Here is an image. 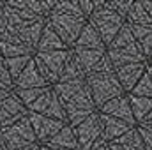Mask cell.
<instances>
[{"mask_svg": "<svg viewBox=\"0 0 152 150\" xmlns=\"http://www.w3.org/2000/svg\"><path fill=\"white\" fill-rule=\"evenodd\" d=\"M85 83L92 94V101L96 104V108L99 110L103 104H106L108 101H112L118 95H124V90L117 79L115 73L108 74H87L85 76Z\"/></svg>", "mask_w": 152, "mask_h": 150, "instance_id": "obj_1", "label": "cell"}, {"mask_svg": "<svg viewBox=\"0 0 152 150\" xmlns=\"http://www.w3.org/2000/svg\"><path fill=\"white\" fill-rule=\"evenodd\" d=\"M73 50H64V51H50V53H34V64L37 67L39 74L42 79L53 87L62 74Z\"/></svg>", "mask_w": 152, "mask_h": 150, "instance_id": "obj_2", "label": "cell"}, {"mask_svg": "<svg viewBox=\"0 0 152 150\" xmlns=\"http://www.w3.org/2000/svg\"><path fill=\"white\" fill-rule=\"evenodd\" d=\"M46 23L53 28V32L62 39V42L67 48H73L78 36H80V32H81V28H83V25L87 23V20L51 11L46 16Z\"/></svg>", "mask_w": 152, "mask_h": 150, "instance_id": "obj_3", "label": "cell"}, {"mask_svg": "<svg viewBox=\"0 0 152 150\" xmlns=\"http://www.w3.org/2000/svg\"><path fill=\"white\" fill-rule=\"evenodd\" d=\"M34 143H37V141H36L34 131H32L30 122H28L27 117L20 118L18 122H14L9 127L0 129V145H2V150H20L23 147L34 145Z\"/></svg>", "mask_w": 152, "mask_h": 150, "instance_id": "obj_4", "label": "cell"}, {"mask_svg": "<svg viewBox=\"0 0 152 150\" xmlns=\"http://www.w3.org/2000/svg\"><path fill=\"white\" fill-rule=\"evenodd\" d=\"M87 21L96 28V32L99 34V37H101L103 44L106 48L110 46V42L113 41V37L118 34V30L122 28V25L126 23L117 12L108 11V9H97V11H94L88 16Z\"/></svg>", "mask_w": 152, "mask_h": 150, "instance_id": "obj_5", "label": "cell"}, {"mask_svg": "<svg viewBox=\"0 0 152 150\" xmlns=\"http://www.w3.org/2000/svg\"><path fill=\"white\" fill-rule=\"evenodd\" d=\"M64 110H66V117H67V124L71 127L81 124L85 118H88L92 113L97 111L87 83L76 95H73L67 103H64Z\"/></svg>", "mask_w": 152, "mask_h": 150, "instance_id": "obj_6", "label": "cell"}, {"mask_svg": "<svg viewBox=\"0 0 152 150\" xmlns=\"http://www.w3.org/2000/svg\"><path fill=\"white\" fill-rule=\"evenodd\" d=\"M73 133H75L78 150H90L96 145V141L101 138V133H103V125H101V120H99V113L97 111L92 113L81 124L75 125L73 127Z\"/></svg>", "mask_w": 152, "mask_h": 150, "instance_id": "obj_7", "label": "cell"}, {"mask_svg": "<svg viewBox=\"0 0 152 150\" xmlns=\"http://www.w3.org/2000/svg\"><path fill=\"white\" fill-rule=\"evenodd\" d=\"M27 118L30 122V127L34 131V136H36L37 145H42L48 140H51L66 125L60 120H53V118H48V117L39 115V113H27Z\"/></svg>", "mask_w": 152, "mask_h": 150, "instance_id": "obj_8", "label": "cell"}, {"mask_svg": "<svg viewBox=\"0 0 152 150\" xmlns=\"http://www.w3.org/2000/svg\"><path fill=\"white\" fill-rule=\"evenodd\" d=\"M106 57L110 58L113 69H120L124 66H129V64H142V62H149L147 57L142 53L140 46L136 42L126 46V48H120V50H106Z\"/></svg>", "mask_w": 152, "mask_h": 150, "instance_id": "obj_9", "label": "cell"}, {"mask_svg": "<svg viewBox=\"0 0 152 150\" xmlns=\"http://www.w3.org/2000/svg\"><path fill=\"white\" fill-rule=\"evenodd\" d=\"M97 111L103 113V115H108V117H113L117 120H122L129 127H136V122L133 118V111H131V106H129V95L127 94L118 95L112 101H108Z\"/></svg>", "mask_w": 152, "mask_h": 150, "instance_id": "obj_10", "label": "cell"}, {"mask_svg": "<svg viewBox=\"0 0 152 150\" xmlns=\"http://www.w3.org/2000/svg\"><path fill=\"white\" fill-rule=\"evenodd\" d=\"M27 113L28 111L20 103V99L14 95V92H11L5 99L0 101V129L12 125L20 118L27 117Z\"/></svg>", "mask_w": 152, "mask_h": 150, "instance_id": "obj_11", "label": "cell"}, {"mask_svg": "<svg viewBox=\"0 0 152 150\" xmlns=\"http://www.w3.org/2000/svg\"><path fill=\"white\" fill-rule=\"evenodd\" d=\"M12 90H27V88H50V85L42 79V76L39 74L37 67L34 64V57L28 62V66L21 71V74L18 76L12 83Z\"/></svg>", "mask_w": 152, "mask_h": 150, "instance_id": "obj_12", "label": "cell"}, {"mask_svg": "<svg viewBox=\"0 0 152 150\" xmlns=\"http://www.w3.org/2000/svg\"><path fill=\"white\" fill-rule=\"evenodd\" d=\"M149 62H142V64H129V66H124L120 69H115V76L124 90V94H129L134 85L140 81V78L145 73V67H147Z\"/></svg>", "mask_w": 152, "mask_h": 150, "instance_id": "obj_13", "label": "cell"}, {"mask_svg": "<svg viewBox=\"0 0 152 150\" xmlns=\"http://www.w3.org/2000/svg\"><path fill=\"white\" fill-rule=\"evenodd\" d=\"M99 120H101V125H103L101 140H103L104 143H112L117 138H120L126 131L131 129V127H129L127 124H124L122 120H117L113 117H108V115H103V113H99Z\"/></svg>", "mask_w": 152, "mask_h": 150, "instance_id": "obj_14", "label": "cell"}, {"mask_svg": "<svg viewBox=\"0 0 152 150\" xmlns=\"http://www.w3.org/2000/svg\"><path fill=\"white\" fill-rule=\"evenodd\" d=\"M0 55L4 58H14V57L34 55V51H30L27 46H23L14 34L5 32V34L0 36Z\"/></svg>", "mask_w": 152, "mask_h": 150, "instance_id": "obj_15", "label": "cell"}, {"mask_svg": "<svg viewBox=\"0 0 152 150\" xmlns=\"http://www.w3.org/2000/svg\"><path fill=\"white\" fill-rule=\"evenodd\" d=\"M71 50H73V58H75L76 66L81 69V73L85 76L90 73V69L106 53L103 50H87V48H71Z\"/></svg>", "mask_w": 152, "mask_h": 150, "instance_id": "obj_16", "label": "cell"}, {"mask_svg": "<svg viewBox=\"0 0 152 150\" xmlns=\"http://www.w3.org/2000/svg\"><path fill=\"white\" fill-rule=\"evenodd\" d=\"M64 50H71L67 48L62 39L58 37L53 28L46 23L44 28H42V34L39 37V42H37V48H36V53H50V51H64Z\"/></svg>", "mask_w": 152, "mask_h": 150, "instance_id": "obj_17", "label": "cell"}, {"mask_svg": "<svg viewBox=\"0 0 152 150\" xmlns=\"http://www.w3.org/2000/svg\"><path fill=\"white\" fill-rule=\"evenodd\" d=\"M42 147L48 149H57V150H78L76 145V138L73 133V127L69 124H66L51 140H48L46 143H42Z\"/></svg>", "mask_w": 152, "mask_h": 150, "instance_id": "obj_18", "label": "cell"}, {"mask_svg": "<svg viewBox=\"0 0 152 150\" xmlns=\"http://www.w3.org/2000/svg\"><path fill=\"white\" fill-rule=\"evenodd\" d=\"M44 25H46V20H41V21H36V23H30V25H27L25 28L18 30L14 36L20 39V42H21L23 46H27L30 51L36 53V48H37L39 37H41V34H42ZM9 34H11V32H9Z\"/></svg>", "mask_w": 152, "mask_h": 150, "instance_id": "obj_19", "label": "cell"}, {"mask_svg": "<svg viewBox=\"0 0 152 150\" xmlns=\"http://www.w3.org/2000/svg\"><path fill=\"white\" fill-rule=\"evenodd\" d=\"M73 48H87V50H103V51H106V46L103 44L99 34L96 32V28L88 21L83 25V28H81V32H80Z\"/></svg>", "mask_w": 152, "mask_h": 150, "instance_id": "obj_20", "label": "cell"}, {"mask_svg": "<svg viewBox=\"0 0 152 150\" xmlns=\"http://www.w3.org/2000/svg\"><path fill=\"white\" fill-rule=\"evenodd\" d=\"M85 87V78L83 79H73V81H58L51 87V90L55 92V95L60 99V103H67L73 95H76L81 88Z\"/></svg>", "mask_w": 152, "mask_h": 150, "instance_id": "obj_21", "label": "cell"}, {"mask_svg": "<svg viewBox=\"0 0 152 150\" xmlns=\"http://www.w3.org/2000/svg\"><path fill=\"white\" fill-rule=\"evenodd\" d=\"M129 106H131V111H133V118L138 124L143 122V118L151 113L152 110V99L149 97H134V95H129Z\"/></svg>", "mask_w": 152, "mask_h": 150, "instance_id": "obj_22", "label": "cell"}, {"mask_svg": "<svg viewBox=\"0 0 152 150\" xmlns=\"http://www.w3.org/2000/svg\"><path fill=\"white\" fill-rule=\"evenodd\" d=\"M113 143L120 145L124 150H145V147H143V143H142V138H140L136 127H131L129 131H126L120 138L115 140Z\"/></svg>", "mask_w": 152, "mask_h": 150, "instance_id": "obj_23", "label": "cell"}, {"mask_svg": "<svg viewBox=\"0 0 152 150\" xmlns=\"http://www.w3.org/2000/svg\"><path fill=\"white\" fill-rule=\"evenodd\" d=\"M48 118H53V120H60L64 124H67V117H66V110H64V104L60 103V99L55 95V92L51 90V95H50V103L46 106V110L41 113Z\"/></svg>", "mask_w": 152, "mask_h": 150, "instance_id": "obj_24", "label": "cell"}, {"mask_svg": "<svg viewBox=\"0 0 152 150\" xmlns=\"http://www.w3.org/2000/svg\"><path fill=\"white\" fill-rule=\"evenodd\" d=\"M32 57H34V55L14 57V58H4V66H5V69H7L9 76H11L12 83H14V79H16L18 76L21 74V71H23V69L28 66V62L32 60Z\"/></svg>", "mask_w": 152, "mask_h": 150, "instance_id": "obj_25", "label": "cell"}, {"mask_svg": "<svg viewBox=\"0 0 152 150\" xmlns=\"http://www.w3.org/2000/svg\"><path fill=\"white\" fill-rule=\"evenodd\" d=\"M126 23L127 25H152V21L149 20L147 12L142 7V2H133V7L127 12Z\"/></svg>", "mask_w": 152, "mask_h": 150, "instance_id": "obj_26", "label": "cell"}, {"mask_svg": "<svg viewBox=\"0 0 152 150\" xmlns=\"http://www.w3.org/2000/svg\"><path fill=\"white\" fill-rule=\"evenodd\" d=\"M133 42H136V41L133 37V34H131V28H129L127 23H124L122 28L118 30V34L113 37V41L110 42V46L106 50H120V48H126V46H129Z\"/></svg>", "mask_w": 152, "mask_h": 150, "instance_id": "obj_27", "label": "cell"}, {"mask_svg": "<svg viewBox=\"0 0 152 150\" xmlns=\"http://www.w3.org/2000/svg\"><path fill=\"white\" fill-rule=\"evenodd\" d=\"M48 90H51V87L50 88H27V90H12L14 92V95L20 99V103L25 106V110L37 99V97H41L42 94H46Z\"/></svg>", "mask_w": 152, "mask_h": 150, "instance_id": "obj_28", "label": "cell"}, {"mask_svg": "<svg viewBox=\"0 0 152 150\" xmlns=\"http://www.w3.org/2000/svg\"><path fill=\"white\" fill-rule=\"evenodd\" d=\"M55 12H62V14H69V16H78V18H85L81 14V9H80V4L76 0H57L55 2V7H53ZM87 20V18H85Z\"/></svg>", "mask_w": 152, "mask_h": 150, "instance_id": "obj_29", "label": "cell"}, {"mask_svg": "<svg viewBox=\"0 0 152 150\" xmlns=\"http://www.w3.org/2000/svg\"><path fill=\"white\" fill-rule=\"evenodd\" d=\"M83 78H85V74H83L81 69L76 66L75 58H73V51H71V57H69V60H67V64H66L62 74L58 78V81H73V79H83ZM58 81H57V83H58Z\"/></svg>", "mask_w": 152, "mask_h": 150, "instance_id": "obj_30", "label": "cell"}, {"mask_svg": "<svg viewBox=\"0 0 152 150\" xmlns=\"http://www.w3.org/2000/svg\"><path fill=\"white\" fill-rule=\"evenodd\" d=\"M127 95H134V97H149L152 99V81L147 73H143V76L140 78V81L134 85V88L127 94Z\"/></svg>", "mask_w": 152, "mask_h": 150, "instance_id": "obj_31", "label": "cell"}, {"mask_svg": "<svg viewBox=\"0 0 152 150\" xmlns=\"http://www.w3.org/2000/svg\"><path fill=\"white\" fill-rule=\"evenodd\" d=\"M108 73H115L113 66H112V62H110V58L106 57V53L101 57V60L90 69V73L88 74H108Z\"/></svg>", "mask_w": 152, "mask_h": 150, "instance_id": "obj_32", "label": "cell"}, {"mask_svg": "<svg viewBox=\"0 0 152 150\" xmlns=\"http://www.w3.org/2000/svg\"><path fill=\"white\" fill-rule=\"evenodd\" d=\"M50 95H51V90H48L46 94H42L41 97H37V99H36V101L27 108V111H28V113H39V115H41V113L46 110L48 103H50Z\"/></svg>", "mask_w": 152, "mask_h": 150, "instance_id": "obj_33", "label": "cell"}, {"mask_svg": "<svg viewBox=\"0 0 152 150\" xmlns=\"http://www.w3.org/2000/svg\"><path fill=\"white\" fill-rule=\"evenodd\" d=\"M0 88H5V90H12V79L7 73L5 66H4V58H0Z\"/></svg>", "mask_w": 152, "mask_h": 150, "instance_id": "obj_34", "label": "cell"}, {"mask_svg": "<svg viewBox=\"0 0 152 150\" xmlns=\"http://www.w3.org/2000/svg\"><path fill=\"white\" fill-rule=\"evenodd\" d=\"M129 28H131V34H133L134 41H140L152 32V25H129Z\"/></svg>", "mask_w": 152, "mask_h": 150, "instance_id": "obj_35", "label": "cell"}, {"mask_svg": "<svg viewBox=\"0 0 152 150\" xmlns=\"http://www.w3.org/2000/svg\"><path fill=\"white\" fill-rule=\"evenodd\" d=\"M136 44L140 46V50H142V53L147 57V60L151 58L152 55V32L151 34H147L143 39H140V41H136Z\"/></svg>", "mask_w": 152, "mask_h": 150, "instance_id": "obj_36", "label": "cell"}, {"mask_svg": "<svg viewBox=\"0 0 152 150\" xmlns=\"http://www.w3.org/2000/svg\"><path fill=\"white\" fill-rule=\"evenodd\" d=\"M136 129H138V134L142 138V143H143L145 150H152V133L142 125H136Z\"/></svg>", "mask_w": 152, "mask_h": 150, "instance_id": "obj_37", "label": "cell"}, {"mask_svg": "<svg viewBox=\"0 0 152 150\" xmlns=\"http://www.w3.org/2000/svg\"><path fill=\"white\" fill-rule=\"evenodd\" d=\"M78 4H80L81 14H83V16H85V18L88 20V16H90V14H92V12L96 11V7H94V2H92V0H80Z\"/></svg>", "mask_w": 152, "mask_h": 150, "instance_id": "obj_38", "label": "cell"}, {"mask_svg": "<svg viewBox=\"0 0 152 150\" xmlns=\"http://www.w3.org/2000/svg\"><path fill=\"white\" fill-rule=\"evenodd\" d=\"M5 32H7V18L4 14V5H2V9H0V36Z\"/></svg>", "mask_w": 152, "mask_h": 150, "instance_id": "obj_39", "label": "cell"}, {"mask_svg": "<svg viewBox=\"0 0 152 150\" xmlns=\"http://www.w3.org/2000/svg\"><path fill=\"white\" fill-rule=\"evenodd\" d=\"M142 7H143V11L147 12L149 20L152 21V0H142Z\"/></svg>", "mask_w": 152, "mask_h": 150, "instance_id": "obj_40", "label": "cell"}, {"mask_svg": "<svg viewBox=\"0 0 152 150\" xmlns=\"http://www.w3.org/2000/svg\"><path fill=\"white\" fill-rule=\"evenodd\" d=\"M138 125H152V110H151V113L143 118V122H142V124H138Z\"/></svg>", "mask_w": 152, "mask_h": 150, "instance_id": "obj_41", "label": "cell"}, {"mask_svg": "<svg viewBox=\"0 0 152 150\" xmlns=\"http://www.w3.org/2000/svg\"><path fill=\"white\" fill-rule=\"evenodd\" d=\"M11 92H12V90H5V88H0V101H2V99H5V97L11 94Z\"/></svg>", "mask_w": 152, "mask_h": 150, "instance_id": "obj_42", "label": "cell"}, {"mask_svg": "<svg viewBox=\"0 0 152 150\" xmlns=\"http://www.w3.org/2000/svg\"><path fill=\"white\" fill-rule=\"evenodd\" d=\"M145 73L149 74V78H151V81H152V64H151V62L147 64V67H145Z\"/></svg>", "mask_w": 152, "mask_h": 150, "instance_id": "obj_43", "label": "cell"}, {"mask_svg": "<svg viewBox=\"0 0 152 150\" xmlns=\"http://www.w3.org/2000/svg\"><path fill=\"white\" fill-rule=\"evenodd\" d=\"M108 147H110V150H124L120 145H117V143H113V141H112V143H108Z\"/></svg>", "mask_w": 152, "mask_h": 150, "instance_id": "obj_44", "label": "cell"}, {"mask_svg": "<svg viewBox=\"0 0 152 150\" xmlns=\"http://www.w3.org/2000/svg\"><path fill=\"white\" fill-rule=\"evenodd\" d=\"M20 150H39V145L37 143H34V145H28V147H23V149Z\"/></svg>", "mask_w": 152, "mask_h": 150, "instance_id": "obj_45", "label": "cell"}, {"mask_svg": "<svg viewBox=\"0 0 152 150\" xmlns=\"http://www.w3.org/2000/svg\"><path fill=\"white\" fill-rule=\"evenodd\" d=\"M92 150H110V147L108 145H103V147H96V149H92Z\"/></svg>", "mask_w": 152, "mask_h": 150, "instance_id": "obj_46", "label": "cell"}, {"mask_svg": "<svg viewBox=\"0 0 152 150\" xmlns=\"http://www.w3.org/2000/svg\"><path fill=\"white\" fill-rule=\"evenodd\" d=\"M39 150H57V149H48V147H42V145H39Z\"/></svg>", "mask_w": 152, "mask_h": 150, "instance_id": "obj_47", "label": "cell"}, {"mask_svg": "<svg viewBox=\"0 0 152 150\" xmlns=\"http://www.w3.org/2000/svg\"><path fill=\"white\" fill-rule=\"evenodd\" d=\"M142 127H145V129H149V131L152 133V125H142Z\"/></svg>", "mask_w": 152, "mask_h": 150, "instance_id": "obj_48", "label": "cell"}, {"mask_svg": "<svg viewBox=\"0 0 152 150\" xmlns=\"http://www.w3.org/2000/svg\"><path fill=\"white\" fill-rule=\"evenodd\" d=\"M2 5H4V2H0V9H2Z\"/></svg>", "mask_w": 152, "mask_h": 150, "instance_id": "obj_49", "label": "cell"}, {"mask_svg": "<svg viewBox=\"0 0 152 150\" xmlns=\"http://www.w3.org/2000/svg\"><path fill=\"white\" fill-rule=\"evenodd\" d=\"M149 60H152V55H151V58H149Z\"/></svg>", "mask_w": 152, "mask_h": 150, "instance_id": "obj_50", "label": "cell"}, {"mask_svg": "<svg viewBox=\"0 0 152 150\" xmlns=\"http://www.w3.org/2000/svg\"><path fill=\"white\" fill-rule=\"evenodd\" d=\"M0 150H2V145H0Z\"/></svg>", "mask_w": 152, "mask_h": 150, "instance_id": "obj_51", "label": "cell"}, {"mask_svg": "<svg viewBox=\"0 0 152 150\" xmlns=\"http://www.w3.org/2000/svg\"><path fill=\"white\" fill-rule=\"evenodd\" d=\"M149 62H151V64H152V60H149Z\"/></svg>", "mask_w": 152, "mask_h": 150, "instance_id": "obj_52", "label": "cell"}]
</instances>
